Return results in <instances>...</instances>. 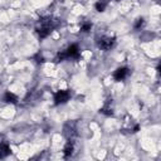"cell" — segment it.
<instances>
[{"label": "cell", "instance_id": "obj_1", "mask_svg": "<svg viewBox=\"0 0 161 161\" xmlns=\"http://www.w3.org/2000/svg\"><path fill=\"white\" fill-rule=\"evenodd\" d=\"M115 44V37L113 35H103L98 39V47L102 49H110Z\"/></svg>", "mask_w": 161, "mask_h": 161}, {"label": "cell", "instance_id": "obj_2", "mask_svg": "<svg viewBox=\"0 0 161 161\" xmlns=\"http://www.w3.org/2000/svg\"><path fill=\"white\" fill-rule=\"evenodd\" d=\"M71 94L68 91H58L54 96V101H56V104H62V103H66L68 99H69Z\"/></svg>", "mask_w": 161, "mask_h": 161}, {"label": "cell", "instance_id": "obj_3", "mask_svg": "<svg viewBox=\"0 0 161 161\" xmlns=\"http://www.w3.org/2000/svg\"><path fill=\"white\" fill-rule=\"evenodd\" d=\"M127 76H128V69H127V68H118V69H116L115 73H113V78H115L116 81H122V79H125Z\"/></svg>", "mask_w": 161, "mask_h": 161}, {"label": "cell", "instance_id": "obj_4", "mask_svg": "<svg viewBox=\"0 0 161 161\" xmlns=\"http://www.w3.org/2000/svg\"><path fill=\"white\" fill-rule=\"evenodd\" d=\"M66 52H67L68 58H77L79 56V50L76 44H72L71 47H68V49H66Z\"/></svg>", "mask_w": 161, "mask_h": 161}, {"label": "cell", "instance_id": "obj_5", "mask_svg": "<svg viewBox=\"0 0 161 161\" xmlns=\"http://www.w3.org/2000/svg\"><path fill=\"white\" fill-rule=\"evenodd\" d=\"M10 153V148L7 143L0 142V157H7Z\"/></svg>", "mask_w": 161, "mask_h": 161}, {"label": "cell", "instance_id": "obj_6", "mask_svg": "<svg viewBox=\"0 0 161 161\" xmlns=\"http://www.w3.org/2000/svg\"><path fill=\"white\" fill-rule=\"evenodd\" d=\"M101 112L104 113V115H107V116L113 115V108H112V106L110 104V102H107V103L102 107V108H101Z\"/></svg>", "mask_w": 161, "mask_h": 161}, {"label": "cell", "instance_id": "obj_7", "mask_svg": "<svg viewBox=\"0 0 161 161\" xmlns=\"http://www.w3.org/2000/svg\"><path fill=\"white\" fill-rule=\"evenodd\" d=\"M4 101H5V102H8V103H17L18 98H17V96H15L14 93L7 92V93H5V96H4Z\"/></svg>", "mask_w": 161, "mask_h": 161}, {"label": "cell", "instance_id": "obj_8", "mask_svg": "<svg viewBox=\"0 0 161 161\" xmlns=\"http://www.w3.org/2000/svg\"><path fill=\"white\" fill-rule=\"evenodd\" d=\"M107 5H108V0H99V2L96 4V9L98 12H103Z\"/></svg>", "mask_w": 161, "mask_h": 161}, {"label": "cell", "instance_id": "obj_9", "mask_svg": "<svg viewBox=\"0 0 161 161\" xmlns=\"http://www.w3.org/2000/svg\"><path fill=\"white\" fill-rule=\"evenodd\" d=\"M73 150H74V147H73V143L68 142V143H67V146L64 147V156H66V157L71 156V155L73 153Z\"/></svg>", "mask_w": 161, "mask_h": 161}, {"label": "cell", "instance_id": "obj_10", "mask_svg": "<svg viewBox=\"0 0 161 161\" xmlns=\"http://www.w3.org/2000/svg\"><path fill=\"white\" fill-rule=\"evenodd\" d=\"M91 28H92V24H91V23H83L82 27H81L82 32H89Z\"/></svg>", "mask_w": 161, "mask_h": 161}, {"label": "cell", "instance_id": "obj_11", "mask_svg": "<svg viewBox=\"0 0 161 161\" xmlns=\"http://www.w3.org/2000/svg\"><path fill=\"white\" fill-rule=\"evenodd\" d=\"M143 23H145V22H143V19H142V18L137 19V20H136V23H135V25H133V27H135V29H140V28L143 25Z\"/></svg>", "mask_w": 161, "mask_h": 161}]
</instances>
